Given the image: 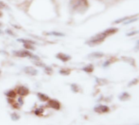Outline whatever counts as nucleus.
I'll return each instance as SVG.
<instances>
[{
	"label": "nucleus",
	"mask_w": 139,
	"mask_h": 125,
	"mask_svg": "<svg viewBox=\"0 0 139 125\" xmlns=\"http://www.w3.org/2000/svg\"><path fill=\"white\" fill-rule=\"evenodd\" d=\"M96 82L100 84V85H103V84H106L107 83V80L105 79H99V78H96Z\"/></svg>",
	"instance_id": "obj_15"
},
{
	"label": "nucleus",
	"mask_w": 139,
	"mask_h": 125,
	"mask_svg": "<svg viewBox=\"0 0 139 125\" xmlns=\"http://www.w3.org/2000/svg\"><path fill=\"white\" fill-rule=\"evenodd\" d=\"M119 98H120V100H121V101H126L130 98V95H129L128 93L124 92L119 96Z\"/></svg>",
	"instance_id": "obj_10"
},
{
	"label": "nucleus",
	"mask_w": 139,
	"mask_h": 125,
	"mask_svg": "<svg viewBox=\"0 0 139 125\" xmlns=\"http://www.w3.org/2000/svg\"><path fill=\"white\" fill-rule=\"evenodd\" d=\"M82 70H83L84 71H86V72L90 73V72H92V71H94V67H93V65L89 64V65H88V66H86L85 68H83Z\"/></svg>",
	"instance_id": "obj_12"
},
{
	"label": "nucleus",
	"mask_w": 139,
	"mask_h": 125,
	"mask_svg": "<svg viewBox=\"0 0 139 125\" xmlns=\"http://www.w3.org/2000/svg\"><path fill=\"white\" fill-rule=\"evenodd\" d=\"M11 119L13 120V121H16V120H19L20 117V115H18V114H16V113H12L11 115Z\"/></svg>",
	"instance_id": "obj_18"
},
{
	"label": "nucleus",
	"mask_w": 139,
	"mask_h": 125,
	"mask_svg": "<svg viewBox=\"0 0 139 125\" xmlns=\"http://www.w3.org/2000/svg\"><path fill=\"white\" fill-rule=\"evenodd\" d=\"M102 56H104V54L102 52H94L89 55V58H90V59H98V58H102Z\"/></svg>",
	"instance_id": "obj_9"
},
{
	"label": "nucleus",
	"mask_w": 139,
	"mask_h": 125,
	"mask_svg": "<svg viewBox=\"0 0 139 125\" xmlns=\"http://www.w3.org/2000/svg\"><path fill=\"white\" fill-rule=\"evenodd\" d=\"M33 64L36 65V66H38V67H42V68H45L46 67V65H45L44 64H42V62H34Z\"/></svg>",
	"instance_id": "obj_24"
},
{
	"label": "nucleus",
	"mask_w": 139,
	"mask_h": 125,
	"mask_svg": "<svg viewBox=\"0 0 139 125\" xmlns=\"http://www.w3.org/2000/svg\"><path fill=\"white\" fill-rule=\"evenodd\" d=\"M56 58L57 59H59L60 60L63 61V62H67L71 59V56L66 55V54H64V53H59L56 55Z\"/></svg>",
	"instance_id": "obj_7"
},
{
	"label": "nucleus",
	"mask_w": 139,
	"mask_h": 125,
	"mask_svg": "<svg viewBox=\"0 0 139 125\" xmlns=\"http://www.w3.org/2000/svg\"><path fill=\"white\" fill-rule=\"evenodd\" d=\"M1 16H2V12L0 11V17H1Z\"/></svg>",
	"instance_id": "obj_29"
},
{
	"label": "nucleus",
	"mask_w": 139,
	"mask_h": 125,
	"mask_svg": "<svg viewBox=\"0 0 139 125\" xmlns=\"http://www.w3.org/2000/svg\"><path fill=\"white\" fill-rule=\"evenodd\" d=\"M94 110L97 113H99V114H102V113H107L109 111V107L107 106H103V105H100V106H98L96 107H95Z\"/></svg>",
	"instance_id": "obj_5"
},
{
	"label": "nucleus",
	"mask_w": 139,
	"mask_h": 125,
	"mask_svg": "<svg viewBox=\"0 0 139 125\" xmlns=\"http://www.w3.org/2000/svg\"><path fill=\"white\" fill-rule=\"evenodd\" d=\"M18 42H22L23 44H35V42L33 41H31V40H28V39H17Z\"/></svg>",
	"instance_id": "obj_13"
},
{
	"label": "nucleus",
	"mask_w": 139,
	"mask_h": 125,
	"mask_svg": "<svg viewBox=\"0 0 139 125\" xmlns=\"http://www.w3.org/2000/svg\"><path fill=\"white\" fill-rule=\"evenodd\" d=\"M42 113H43V109H42V108H38L34 111V114L36 115H38V116L42 115Z\"/></svg>",
	"instance_id": "obj_19"
},
{
	"label": "nucleus",
	"mask_w": 139,
	"mask_h": 125,
	"mask_svg": "<svg viewBox=\"0 0 139 125\" xmlns=\"http://www.w3.org/2000/svg\"><path fill=\"white\" fill-rule=\"evenodd\" d=\"M6 95L7 97H9L10 98H14L16 96V93L15 91H13V90H10V91H8V92L6 93Z\"/></svg>",
	"instance_id": "obj_14"
},
{
	"label": "nucleus",
	"mask_w": 139,
	"mask_h": 125,
	"mask_svg": "<svg viewBox=\"0 0 139 125\" xmlns=\"http://www.w3.org/2000/svg\"><path fill=\"white\" fill-rule=\"evenodd\" d=\"M13 55L17 56V57H22V58H25V57H29L31 59H33L36 60H39V58L37 57L36 55H33L32 53H30L28 51H13Z\"/></svg>",
	"instance_id": "obj_3"
},
{
	"label": "nucleus",
	"mask_w": 139,
	"mask_h": 125,
	"mask_svg": "<svg viewBox=\"0 0 139 125\" xmlns=\"http://www.w3.org/2000/svg\"><path fill=\"white\" fill-rule=\"evenodd\" d=\"M47 35H52V36H55V37H62V36H64V33H59V32H51V33H47Z\"/></svg>",
	"instance_id": "obj_17"
},
{
	"label": "nucleus",
	"mask_w": 139,
	"mask_h": 125,
	"mask_svg": "<svg viewBox=\"0 0 139 125\" xmlns=\"http://www.w3.org/2000/svg\"><path fill=\"white\" fill-rule=\"evenodd\" d=\"M45 71H46V73H47V74L51 75L53 70H52V68H51V67H47V66H46V67H45Z\"/></svg>",
	"instance_id": "obj_20"
},
{
	"label": "nucleus",
	"mask_w": 139,
	"mask_h": 125,
	"mask_svg": "<svg viewBox=\"0 0 139 125\" xmlns=\"http://www.w3.org/2000/svg\"><path fill=\"white\" fill-rule=\"evenodd\" d=\"M1 26H2V24H1V23H0V27H1Z\"/></svg>",
	"instance_id": "obj_31"
},
{
	"label": "nucleus",
	"mask_w": 139,
	"mask_h": 125,
	"mask_svg": "<svg viewBox=\"0 0 139 125\" xmlns=\"http://www.w3.org/2000/svg\"><path fill=\"white\" fill-rule=\"evenodd\" d=\"M137 33V31H135V32H131V33H128V35H129V36H130V35H133V34H136Z\"/></svg>",
	"instance_id": "obj_28"
},
{
	"label": "nucleus",
	"mask_w": 139,
	"mask_h": 125,
	"mask_svg": "<svg viewBox=\"0 0 139 125\" xmlns=\"http://www.w3.org/2000/svg\"><path fill=\"white\" fill-rule=\"evenodd\" d=\"M38 97L39 99L41 101H42V102H47V101H48L49 99H50L48 96L45 95L44 93H38Z\"/></svg>",
	"instance_id": "obj_11"
},
{
	"label": "nucleus",
	"mask_w": 139,
	"mask_h": 125,
	"mask_svg": "<svg viewBox=\"0 0 139 125\" xmlns=\"http://www.w3.org/2000/svg\"><path fill=\"white\" fill-rule=\"evenodd\" d=\"M117 31H118V29H116V28H111V29H106L104 32L98 33V34L95 35V37H93L91 39H89L86 42V44L89 45V46H95V45H98V44H100L101 42H103L108 36L115 33Z\"/></svg>",
	"instance_id": "obj_1"
},
{
	"label": "nucleus",
	"mask_w": 139,
	"mask_h": 125,
	"mask_svg": "<svg viewBox=\"0 0 139 125\" xmlns=\"http://www.w3.org/2000/svg\"><path fill=\"white\" fill-rule=\"evenodd\" d=\"M138 82V80L137 79H134L133 80H132V81L129 84V86H131V85H134V84H137Z\"/></svg>",
	"instance_id": "obj_25"
},
{
	"label": "nucleus",
	"mask_w": 139,
	"mask_h": 125,
	"mask_svg": "<svg viewBox=\"0 0 139 125\" xmlns=\"http://www.w3.org/2000/svg\"><path fill=\"white\" fill-rule=\"evenodd\" d=\"M18 100H19V101H18V102H19V104H20V105H23V103H24L23 98H22V97H20V98H19V99H18Z\"/></svg>",
	"instance_id": "obj_26"
},
{
	"label": "nucleus",
	"mask_w": 139,
	"mask_h": 125,
	"mask_svg": "<svg viewBox=\"0 0 139 125\" xmlns=\"http://www.w3.org/2000/svg\"><path fill=\"white\" fill-rule=\"evenodd\" d=\"M24 47L28 49V50H32V51L34 50V47L33 46L32 44H24Z\"/></svg>",
	"instance_id": "obj_22"
},
{
	"label": "nucleus",
	"mask_w": 139,
	"mask_h": 125,
	"mask_svg": "<svg viewBox=\"0 0 139 125\" xmlns=\"http://www.w3.org/2000/svg\"><path fill=\"white\" fill-rule=\"evenodd\" d=\"M24 71L26 74H29L30 76H36L38 74V71L32 68V67H26L24 68Z\"/></svg>",
	"instance_id": "obj_8"
},
{
	"label": "nucleus",
	"mask_w": 139,
	"mask_h": 125,
	"mask_svg": "<svg viewBox=\"0 0 139 125\" xmlns=\"http://www.w3.org/2000/svg\"><path fill=\"white\" fill-rule=\"evenodd\" d=\"M6 32H7V33H9V34H11V35H14V33H13L11 32V31H10L9 29H7V30L6 31Z\"/></svg>",
	"instance_id": "obj_27"
},
{
	"label": "nucleus",
	"mask_w": 139,
	"mask_h": 125,
	"mask_svg": "<svg viewBox=\"0 0 139 125\" xmlns=\"http://www.w3.org/2000/svg\"><path fill=\"white\" fill-rule=\"evenodd\" d=\"M17 93L20 94V96H26L29 93V90L28 88L25 86H20L17 89Z\"/></svg>",
	"instance_id": "obj_6"
},
{
	"label": "nucleus",
	"mask_w": 139,
	"mask_h": 125,
	"mask_svg": "<svg viewBox=\"0 0 139 125\" xmlns=\"http://www.w3.org/2000/svg\"><path fill=\"white\" fill-rule=\"evenodd\" d=\"M47 106L49 107H51V108L55 109V110H60V107H61L60 103L57 100H50V99H49Z\"/></svg>",
	"instance_id": "obj_4"
},
{
	"label": "nucleus",
	"mask_w": 139,
	"mask_h": 125,
	"mask_svg": "<svg viewBox=\"0 0 139 125\" xmlns=\"http://www.w3.org/2000/svg\"><path fill=\"white\" fill-rule=\"evenodd\" d=\"M129 17H124V18H121V19H118L114 21V24H119V23H122L123 21H124L125 20L129 19Z\"/></svg>",
	"instance_id": "obj_21"
},
{
	"label": "nucleus",
	"mask_w": 139,
	"mask_h": 125,
	"mask_svg": "<svg viewBox=\"0 0 139 125\" xmlns=\"http://www.w3.org/2000/svg\"><path fill=\"white\" fill-rule=\"evenodd\" d=\"M69 6L72 11L84 12L88 7V1L87 0H71Z\"/></svg>",
	"instance_id": "obj_2"
},
{
	"label": "nucleus",
	"mask_w": 139,
	"mask_h": 125,
	"mask_svg": "<svg viewBox=\"0 0 139 125\" xmlns=\"http://www.w3.org/2000/svg\"><path fill=\"white\" fill-rule=\"evenodd\" d=\"M3 33V31H0V33Z\"/></svg>",
	"instance_id": "obj_30"
},
{
	"label": "nucleus",
	"mask_w": 139,
	"mask_h": 125,
	"mask_svg": "<svg viewBox=\"0 0 139 125\" xmlns=\"http://www.w3.org/2000/svg\"><path fill=\"white\" fill-rule=\"evenodd\" d=\"M60 73L62 74V75H64V76H68L70 74V71H68V70H64V69H61L60 71Z\"/></svg>",
	"instance_id": "obj_23"
},
{
	"label": "nucleus",
	"mask_w": 139,
	"mask_h": 125,
	"mask_svg": "<svg viewBox=\"0 0 139 125\" xmlns=\"http://www.w3.org/2000/svg\"><path fill=\"white\" fill-rule=\"evenodd\" d=\"M71 89L74 93H77L79 92V86L77 84H71Z\"/></svg>",
	"instance_id": "obj_16"
}]
</instances>
